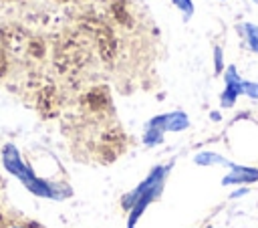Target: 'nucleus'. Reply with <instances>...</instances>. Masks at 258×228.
Here are the masks:
<instances>
[{
    "mask_svg": "<svg viewBox=\"0 0 258 228\" xmlns=\"http://www.w3.org/2000/svg\"><path fill=\"white\" fill-rule=\"evenodd\" d=\"M210 119H212V121H222L220 111H212V113H210Z\"/></svg>",
    "mask_w": 258,
    "mask_h": 228,
    "instance_id": "ddd939ff",
    "label": "nucleus"
},
{
    "mask_svg": "<svg viewBox=\"0 0 258 228\" xmlns=\"http://www.w3.org/2000/svg\"><path fill=\"white\" fill-rule=\"evenodd\" d=\"M224 69H226V65H224V50H222V46H214V73L222 75Z\"/></svg>",
    "mask_w": 258,
    "mask_h": 228,
    "instance_id": "9b49d317",
    "label": "nucleus"
},
{
    "mask_svg": "<svg viewBox=\"0 0 258 228\" xmlns=\"http://www.w3.org/2000/svg\"><path fill=\"white\" fill-rule=\"evenodd\" d=\"M236 30L240 32V36L244 38V44L258 54V24L254 22H240L236 26Z\"/></svg>",
    "mask_w": 258,
    "mask_h": 228,
    "instance_id": "423d86ee",
    "label": "nucleus"
},
{
    "mask_svg": "<svg viewBox=\"0 0 258 228\" xmlns=\"http://www.w3.org/2000/svg\"><path fill=\"white\" fill-rule=\"evenodd\" d=\"M222 2H224V0H222Z\"/></svg>",
    "mask_w": 258,
    "mask_h": 228,
    "instance_id": "dca6fc26",
    "label": "nucleus"
},
{
    "mask_svg": "<svg viewBox=\"0 0 258 228\" xmlns=\"http://www.w3.org/2000/svg\"><path fill=\"white\" fill-rule=\"evenodd\" d=\"M208 228H216V226H208Z\"/></svg>",
    "mask_w": 258,
    "mask_h": 228,
    "instance_id": "2eb2a0df",
    "label": "nucleus"
},
{
    "mask_svg": "<svg viewBox=\"0 0 258 228\" xmlns=\"http://www.w3.org/2000/svg\"><path fill=\"white\" fill-rule=\"evenodd\" d=\"M258 182V167L254 165H244V163H234L230 161L228 174L222 178V186L226 188H238V186H250Z\"/></svg>",
    "mask_w": 258,
    "mask_h": 228,
    "instance_id": "20e7f679",
    "label": "nucleus"
},
{
    "mask_svg": "<svg viewBox=\"0 0 258 228\" xmlns=\"http://www.w3.org/2000/svg\"><path fill=\"white\" fill-rule=\"evenodd\" d=\"M194 163L196 165H202V167H212V165H224V167H228L230 165V159H226L218 151H198L194 155Z\"/></svg>",
    "mask_w": 258,
    "mask_h": 228,
    "instance_id": "0eeeda50",
    "label": "nucleus"
},
{
    "mask_svg": "<svg viewBox=\"0 0 258 228\" xmlns=\"http://www.w3.org/2000/svg\"><path fill=\"white\" fill-rule=\"evenodd\" d=\"M171 4L181 12V16H183V20H185V22H187V20L194 16V12H196L194 0H171Z\"/></svg>",
    "mask_w": 258,
    "mask_h": 228,
    "instance_id": "1a4fd4ad",
    "label": "nucleus"
},
{
    "mask_svg": "<svg viewBox=\"0 0 258 228\" xmlns=\"http://www.w3.org/2000/svg\"><path fill=\"white\" fill-rule=\"evenodd\" d=\"M224 89L220 93V107L222 109H232L238 101V97H242V77L238 73V69L234 65H228L224 69Z\"/></svg>",
    "mask_w": 258,
    "mask_h": 228,
    "instance_id": "7ed1b4c3",
    "label": "nucleus"
},
{
    "mask_svg": "<svg viewBox=\"0 0 258 228\" xmlns=\"http://www.w3.org/2000/svg\"><path fill=\"white\" fill-rule=\"evenodd\" d=\"M10 228H22V226H10Z\"/></svg>",
    "mask_w": 258,
    "mask_h": 228,
    "instance_id": "4468645a",
    "label": "nucleus"
},
{
    "mask_svg": "<svg viewBox=\"0 0 258 228\" xmlns=\"http://www.w3.org/2000/svg\"><path fill=\"white\" fill-rule=\"evenodd\" d=\"M242 95L252 99V101H258V81H242Z\"/></svg>",
    "mask_w": 258,
    "mask_h": 228,
    "instance_id": "9d476101",
    "label": "nucleus"
},
{
    "mask_svg": "<svg viewBox=\"0 0 258 228\" xmlns=\"http://www.w3.org/2000/svg\"><path fill=\"white\" fill-rule=\"evenodd\" d=\"M2 165L6 167L8 174H12L30 194L38 196V198H48V200H64L73 194V190L64 184H54L48 182L40 176L34 174V169L22 159L20 149L14 143H6L2 147Z\"/></svg>",
    "mask_w": 258,
    "mask_h": 228,
    "instance_id": "f03ea898",
    "label": "nucleus"
},
{
    "mask_svg": "<svg viewBox=\"0 0 258 228\" xmlns=\"http://www.w3.org/2000/svg\"><path fill=\"white\" fill-rule=\"evenodd\" d=\"M187 127H189V117L185 111H181V109L167 111V131L179 133V131H185Z\"/></svg>",
    "mask_w": 258,
    "mask_h": 228,
    "instance_id": "6e6552de",
    "label": "nucleus"
},
{
    "mask_svg": "<svg viewBox=\"0 0 258 228\" xmlns=\"http://www.w3.org/2000/svg\"><path fill=\"white\" fill-rule=\"evenodd\" d=\"M165 133H167V113L153 115L151 119H147L143 127V145L145 147L161 145L165 139Z\"/></svg>",
    "mask_w": 258,
    "mask_h": 228,
    "instance_id": "39448f33",
    "label": "nucleus"
},
{
    "mask_svg": "<svg viewBox=\"0 0 258 228\" xmlns=\"http://www.w3.org/2000/svg\"><path fill=\"white\" fill-rule=\"evenodd\" d=\"M248 192H250V188H248V186H238V188H234V190H232L230 200H240V198H244Z\"/></svg>",
    "mask_w": 258,
    "mask_h": 228,
    "instance_id": "f8f14e48",
    "label": "nucleus"
},
{
    "mask_svg": "<svg viewBox=\"0 0 258 228\" xmlns=\"http://www.w3.org/2000/svg\"><path fill=\"white\" fill-rule=\"evenodd\" d=\"M173 167V161L169 163H159L153 165L149 169V174L131 190L121 198V206L127 212V228H137L139 218L143 216V212L161 198L165 182L169 178V172Z\"/></svg>",
    "mask_w": 258,
    "mask_h": 228,
    "instance_id": "f257e3e1",
    "label": "nucleus"
}]
</instances>
